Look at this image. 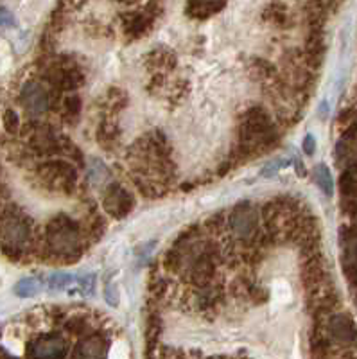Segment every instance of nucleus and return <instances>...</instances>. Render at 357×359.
I'll return each instance as SVG.
<instances>
[{"label": "nucleus", "mask_w": 357, "mask_h": 359, "mask_svg": "<svg viewBox=\"0 0 357 359\" xmlns=\"http://www.w3.org/2000/svg\"><path fill=\"white\" fill-rule=\"evenodd\" d=\"M22 99H24L25 108L33 114H41V111L47 110V94L36 83H29L25 86L24 92H22Z\"/></svg>", "instance_id": "f257e3e1"}, {"label": "nucleus", "mask_w": 357, "mask_h": 359, "mask_svg": "<svg viewBox=\"0 0 357 359\" xmlns=\"http://www.w3.org/2000/svg\"><path fill=\"white\" fill-rule=\"evenodd\" d=\"M34 358H63L65 347L63 341L58 338H45L33 347Z\"/></svg>", "instance_id": "f03ea898"}, {"label": "nucleus", "mask_w": 357, "mask_h": 359, "mask_svg": "<svg viewBox=\"0 0 357 359\" xmlns=\"http://www.w3.org/2000/svg\"><path fill=\"white\" fill-rule=\"evenodd\" d=\"M41 287H43L41 278L38 277L22 278L20 282H17V286H15V294L20 298H33L40 293Z\"/></svg>", "instance_id": "7ed1b4c3"}, {"label": "nucleus", "mask_w": 357, "mask_h": 359, "mask_svg": "<svg viewBox=\"0 0 357 359\" xmlns=\"http://www.w3.org/2000/svg\"><path fill=\"white\" fill-rule=\"evenodd\" d=\"M74 280H76V277L70 273H54V275H50L49 282H47V286H49V290H53V291H63V290H67V287H69Z\"/></svg>", "instance_id": "20e7f679"}, {"label": "nucleus", "mask_w": 357, "mask_h": 359, "mask_svg": "<svg viewBox=\"0 0 357 359\" xmlns=\"http://www.w3.org/2000/svg\"><path fill=\"white\" fill-rule=\"evenodd\" d=\"M4 233L11 243H20L25 239V226L20 221H11V223L6 224Z\"/></svg>", "instance_id": "39448f33"}, {"label": "nucleus", "mask_w": 357, "mask_h": 359, "mask_svg": "<svg viewBox=\"0 0 357 359\" xmlns=\"http://www.w3.org/2000/svg\"><path fill=\"white\" fill-rule=\"evenodd\" d=\"M316 182L321 185V189H323L327 194H330V189H332V182H330L329 171H327V168H325V165H320V168L316 169Z\"/></svg>", "instance_id": "423d86ee"}, {"label": "nucleus", "mask_w": 357, "mask_h": 359, "mask_svg": "<svg viewBox=\"0 0 357 359\" xmlns=\"http://www.w3.org/2000/svg\"><path fill=\"white\" fill-rule=\"evenodd\" d=\"M288 163H291V162H285V160H282V158L275 160V162H269L268 165L262 169V176H264V178H271V176L278 175V172H281L282 169L288 165Z\"/></svg>", "instance_id": "0eeeda50"}, {"label": "nucleus", "mask_w": 357, "mask_h": 359, "mask_svg": "<svg viewBox=\"0 0 357 359\" xmlns=\"http://www.w3.org/2000/svg\"><path fill=\"white\" fill-rule=\"evenodd\" d=\"M77 282H79L81 290L85 291V294H94V290H95V275L94 273L83 275V277L77 278Z\"/></svg>", "instance_id": "6e6552de"}, {"label": "nucleus", "mask_w": 357, "mask_h": 359, "mask_svg": "<svg viewBox=\"0 0 357 359\" xmlns=\"http://www.w3.org/2000/svg\"><path fill=\"white\" fill-rule=\"evenodd\" d=\"M105 298H106V302L110 304L112 307L119 306V287L115 286V284H108L105 290Z\"/></svg>", "instance_id": "1a4fd4ad"}, {"label": "nucleus", "mask_w": 357, "mask_h": 359, "mask_svg": "<svg viewBox=\"0 0 357 359\" xmlns=\"http://www.w3.org/2000/svg\"><path fill=\"white\" fill-rule=\"evenodd\" d=\"M15 25V18L6 8H0V27H11Z\"/></svg>", "instance_id": "9d476101"}, {"label": "nucleus", "mask_w": 357, "mask_h": 359, "mask_svg": "<svg viewBox=\"0 0 357 359\" xmlns=\"http://www.w3.org/2000/svg\"><path fill=\"white\" fill-rule=\"evenodd\" d=\"M313 137H305V142H304V147L305 151L309 153V155H313Z\"/></svg>", "instance_id": "9b49d317"}]
</instances>
